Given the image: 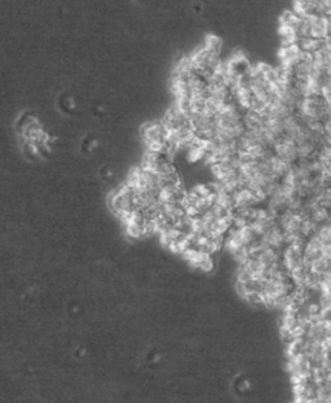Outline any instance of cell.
<instances>
[{
  "mask_svg": "<svg viewBox=\"0 0 331 403\" xmlns=\"http://www.w3.org/2000/svg\"><path fill=\"white\" fill-rule=\"evenodd\" d=\"M298 22H300V17H298L293 10H285V12H283V14L280 16V26H288V27L296 29V26L298 24Z\"/></svg>",
  "mask_w": 331,
  "mask_h": 403,
  "instance_id": "obj_19",
  "label": "cell"
},
{
  "mask_svg": "<svg viewBox=\"0 0 331 403\" xmlns=\"http://www.w3.org/2000/svg\"><path fill=\"white\" fill-rule=\"evenodd\" d=\"M304 261L311 263L316 259L321 258V245L314 239V237H308L304 246Z\"/></svg>",
  "mask_w": 331,
  "mask_h": 403,
  "instance_id": "obj_12",
  "label": "cell"
},
{
  "mask_svg": "<svg viewBox=\"0 0 331 403\" xmlns=\"http://www.w3.org/2000/svg\"><path fill=\"white\" fill-rule=\"evenodd\" d=\"M109 209L117 216L118 219L123 214L129 213L136 209V190L126 182L117 190L111 192L107 199Z\"/></svg>",
  "mask_w": 331,
  "mask_h": 403,
  "instance_id": "obj_1",
  "label": "cell"
},
{
  "mask_svg": "<svg viewBox=\"0 0 331 403\" xmlns=\"http://www.w3.org/2000/svg\"><path fill=\"white\" fill-rule=\"evenodd\" d=\"M146 225V223H144ZM144 225H127L124 226L126 227V233L127 236L133 237V239H137V237L146 236V229H144Z\"/></svg>",
  "mask_w": 331,
  "mask_h": 403,
  "instance_id": "obj_24",
  "label": "cell"
},
{
  "mask_svg": "<svg viewBox=\"0 0 331 403\" xmlns=\"http://www.w3.org/2000/svg\"><path fill=\"white\" fill-rule=\"evenodd\" d=\"M165 157V154L156 153V152H152V150H146V153L143 156L142 159V165L140 166L143 169H147V170H152L153 172L156 166L159 165V162Z\"/></svg>",
  "mask_w": 331,
  "mask_h": 403,
  "instance_id": "obj_15",
  "label": "cell"
},
{
  "mask_svg": "<svg viewBox=\"0 0 331 403\" xmlns=\"http://www.w3.org/2000/svg\"><path fill=\"white\" fill-rule=\"evenodd\" d=\"M206 154V150L201 146H191L189 149V160L190 162H196V160H201Z\"/></svg>",
  "mask_w": 331,
  "mask_h": 403,
  "instance_id": "obj_27",
  "label": "cell"
},
{
  "mask_svg": "<svg viewBox=\"0 0 331 403\" xmlns=\"http://www.w3.org/2000/svg\"><path fill=\"white\" fill-rule=\"evenodd\" d=\"M166 134L167 131L162 122H150L142 128V139L147 147L156 143H166Z\"/></svg>",
  "mask_w": 331,
  "mask_h": 403,
  "instance_id": "obj_2",
  "label": "cell"
},
{
  "mask_svg": "<svg viewBox=\"0 0 331 403\" xmlns=\"http://www.w3.org/2000/svg\"><path fill=\"white\" fill-rule=\"evenodd\" d=\"M297 320H298V313L284 310L283 316H281V328H285V329L293 331L294 326L297 325Z\"/></svg>",
  "mask_w": 331,
  "mask_h": 403,
  "instance_id": "obj_20",
  "label": "cell"
},
{
  "mask_svg": "<svg viewBox=\"0 0 331 403\" xmlns=\"http://www.w3.org/2000/svg\"><path fill=\"white\" fill-rule=\"evenodd\" d=\"M321 258H324L326 261L331 262V245L321 246Z\"/></svg>",
  "mask_w": 331,
  "mask_h": 403,
  "instance_id": "obj_29",
  "label": "cell"
},
{
  "mask_svg": "<svg viewBox=\"0 0 331 403\" xmlns=\"http://www.w3.org/2000/svg\"><path fill=\"white\" fill-rule=\"evenodd\" d=\"M223 46V42L219 36L216 35H207L206 36V42H204V48L207 49L210 53H217L220 55V50Z\"/></svg>",
  "mask_w": 331,
  "mask_h": 403,
  "instance_id": "obj_18",
  "label": "cell"
},
{
  "mask_svg": "<svg viewBox=\"0 0 331 403\" xmlns=\"http://www.w3.org/2000/svg\"><path fill=\"white\" fill-rule=\"evenodd\" d=\"M319 305H320V313L323 316H327L331 312V295L330 293H324L321 292L319 296Z\"/></svg>",
  "mask_w": 331,
  "mask_h": 403,
  "instance_id": "obj_22",
  "label": "cell"
},
{
  "mask_svg": "<svg viewBox=\"0 0 331 403\" xmlns=\"http://www.w3.org/2000/svg\"><path fill=\"white\" fill-rule=\"evenodd\" d=\"M234 199H236V209H248V207H259L260 206V203L256 201L253 192L247 188L236 190Z\"/></svg>",
  "mask_w": 331,
  "mask_h": 403,
  "instance_id": "obj_8",
  "label": "cell"
},
{
  "mask_svg": "<svg viewBox=\"0 0 331 403\" xmlns=\"http://www.w3.org/2000/svg\"><path fill=\"white\" fill-rule=\"evenodd\" d=\"M316 389L317 385L313 380H306L293 385V393L296 402H316Z\"/></svg>",
  "mask_w": 331,
  "mask_h": 403,
  "instance_id": "obj_5",
  "label": "cell"
},
{
  "mask_svg": "<svg viewBox=\"0 0 331 403\" xmlns=\"http://www.w3.org/2000/svg\"><path fill=\"white\" fill-rule=\"evenodd\" d=\"M269 165H270V170H272L273 175H274L277 179H280V180L283 178H285V176L291 172V169H293V165L284 162V160H281L280 157H277L276 154H273L272 157H270Z\"/></svg>",
  "mask_w": 331,
  "mask_h": 403,
  "instance_id": "obj_10",
  "label": "cell"
},
{
  "mask_svg": "<svg viewBox=\"0 0 331 403\" xmlns=\"http://www.w3.org/2000/svg\"><path fill=\"white\" fill-rule=\"evenodd\" d=\"M278 59H280V67L281 69H288L294 70L297 65L303 59V52L298 48V45L287 46V48H280L278 50Z\"/></svg>",
  "mask_w": 331,
  "mask_h": 403,
  "instance_id": "obj_4",
  "label": "cell"
},
{
  "mask_svg": "<svg viewBox=\"0 0 331 403\" xmlns=\"http://www.w3.org/2000/svg\"><path fill=\"white\" fill-rule=\"evenodd\" d=\"M273 153L276 154L277 157H280L281 160L290 163V165H294L298 162V156H297V143L283 137L280 140L273 144Z\"/></svg>",
  "mask_w": 331,
  "mask_h": 403,
  "instance_id": "obj_3",
  "label": "cell"
},
{
  "mask_svg": "<svg viewBox=\"0 0 331 403\" xmlns=\"http://www.w3.org/2000/svg\"><path fill=\"white\" fill-rule=\"evenodd\" d=\"M216 203L219 206H221L224 210L233 213L236 210V199H234V193H221L217 195V201Z\"/></svg>",
  "mask_w": 331,
  "mask_h": 403,
  "instance_id": "obj_17",
  "label": "cell"
},
{
  "mask_svg": "<svg viewBox=\"0 0 331 403\" xmlns=\"http://www.w3.org/2000/svg\"><path fill=\"white\" fill-rule=\"evenodd\" d=\"M310 22V37L317 39V40H324L329 37V19L326 16H319L314 14L311 17H308Z\"/></svg>",
  "mask_w": 331,
  "mask_h": 403,
  "instance_id": "obj_7",
  "label": "cell"
},
{
  "mask_svg": "<svg viewBox=\"0 0 331 403\" xmlns=\"http://www.w3.org/2000/svg\"><path fill=\"white\" fill-rule=\"evenodd\" d=\"M280 336H281V339H283V342L285 344H290L294 339H296V336H294L293 331L285 329V328H280Z\"/></svg>",
  "mask_w": 331,
  "mask_h": 403,
  "instance_id": "obj_28",
  "label": "cell"
},
{
  "mask_svg": "<svg viewBox=\"0 0 331 403\" xmlns=\"http://www.w3.org/2000/svg\"><path fill=\"white\" fill-rule=\"evenodd\" d=\"M266 109H267V103L266 102H263L261 99L256 97V96L251 97V103H250V109L248 110L256 112V113H264Z\"/></svg>",
  "mask_w": 331,
  "mask_h": 403,
  "instance_id": "obj_26",
  "label": "cell"
},
{
  "mask_svg": "<svg viewBox=\"0 0 331 403\" xmlns=\"http://www.w3.org/2000/svg\"><path fill=\"white\" fill-rule=\"evenodd\" d=\"M194 67H193V63H191V59L190 56H183L181 59L178 60L176 67H174V74H178V76H183V77H189L190 74L193 73Z\"/></svg>",
  "mask_w": 331,
  "mask_h": 403,
  "instance_id": "obj_16",
  "label": "cell"
},
{
  "mask_svg": "<svg viewBox=\"0 0 331 403\" xmlns=\"http://www.w3.org/2000/svg\"><path fill=\"white\" fill-rule=\"evenodd\" d=\"M227 63H228V66H230L231 71H234L237 74L248 73L250 67H251V65H250V62H248V59L246 58V55L241 53V52L233 53L231 58L227 60Z\"/></svg>",
  "mask_w": 331,
  "mask_h": 403,
  "instance_id": "obj_9",
  "label": "cell"
},
{
  "mask_svg": "<svg viewBox=\"0 0 331 403\" xmlns=\"http://www.w3.org/2000/svg\"><path fill=\"white\" fill-rule=\"evenodd\" d=\"M329 217H330V209L321 206L320 203L314 204V206L310 209V219H311L313 222H316L317 225L326 223V222L329 220Z\"/></svg>",
  "mask_w": 331,
  "mask_h": 403,
  "instance_id": "obj_13",
  "label": "cell"
},
{
  "mask_svg": "<svg viewBox=\"0 0 331 403\" xmlns=\"http://www.w3.org/2000/svg\"><path fill=\"white\" fill-rule=\"evenodd\" d=\"M298 48L301 49V52H306V53H316L317 50L321 49L323 46V40H317V39H313V37H303V39H298L297 42Z\"/></svg>",
  "mask_w": 331,
  "mask_h": 403,
  "instance_id": "obj_14",
  "label": "cell"
},
{
  "mask_svg": "<svg viewBox=\"0 0 331 403\" xmlns=\"http://www.w3.org/2000/svg\"><path fill=\"white\" fill-rule=\"evenodd\" d=\"M191 190L199 198H210L214 193V190L212 189V185H197V186H194Z\"/></svg>",
  "mask_w": 331,
  "mask_h": 403,
  "instance_id": "obj_25",
  "label": "cell"
},
{
  "mask_svg": "<svg viewBox=\"0 0 331 403\" xmlns=\"http://www.w3.org/2000/svg\"><path fill=\"white\" fill-rule=\"evenodd\" d=\"M331 269V262L326 261L324 258H319L314 262H311V266H310V270L314 273H320V274H324L327 270Z\"/></svg>",
  "mask_w": 331,
  "mask_h": 403,
  "instance_id": "obj_21",
  "label": "cell"
},
{
  "mask_svg": "<svg viewBox=\"0 0 331 403\" xmlns=\"http://www.w3.org/2000/svg\"><path fill=\"white\" fill-rule=\"evenodd\" d=\"M260 243L266 248H274V249L283 250L287 243H285V236L284 232L280 229V226H274L272 230L264 233L260 239Z\"/></svg>",
  "mask_w": 331,
  "mask_h": 403,
  "instance_id": "obj_6",
  "label": "cell"
},
{
  "mask_svg": "<svg viewBox=\"0 0 331 403\" xmlns=\"http://www.w3.org/2000/svg\"><path fill=\"white\" fill-rule=\"evenodd\" d=\"M233 259L237 262V265H246L248 262V259L251 258L250 256V252H248V248L247 246H243V248H240L238 250H236L233 255Z\"/></svg>",
  "mask_w": 331,
  "mask_h": 403,
  "instance_id": "obj_23",
  "label": "cell"
},
{
  "mask_svg": "<svg viewBox=\"0 0 331 403\" xmlns=\"http://www.w3.org/2000/svg\"><path fill=\"white\" fill-rule=\"evenodd\" d=\"M293 6H294V7H293V12L296 13L298 17H311V16L317 14L316 1L300 0V1H294Z\"/></svg>",
  "mask_w": 331,
  "mask_h": 403,
  "instance_id": "obj_11",
  "label": "cell"
}]
</instances>
